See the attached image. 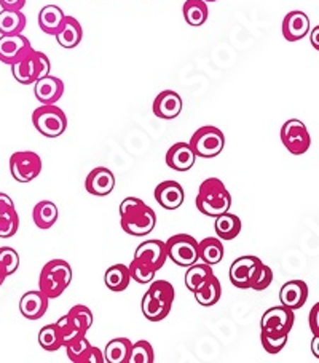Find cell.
Instances as JSON below:
<instances>
[{
    "mask_svg": "<svg viewBox=\"0 0 319 363\" xmlns=\"http://www.w3.org/2000/svg\"><path fill=\"white\" fill-rule=\"evenodd\" d=\"M204 2L206 4H208V2H217V0H204Z\"/></svg>",
    "mask_w": 319,
    "mask_h": 363,
    "instance_id": "47",
    "label": "cell"
},
{
    "mask_svg": "<svg viewBox=\"0 0 319 363\" xmlns=\"http://www.w3.org/2000/svg\"><path fill=\"white\" fill-rule=\"evenodd\" d=\"M241 220L240 216L236 215H231V213H224V215H219L216 216V223H214V230L217 237L221 240H233L236 239L238 235L241 233Z\"/></svg>",
    "mask_w": 319,
    "mask_h": 363,
    "instance_id": "28",
    "label": "cell"
},
{
    "mask_svg": "<svg viewBox=\"0 0 319 363\" xmlns=\"http://www.w3.org/2000/svg\"><path fill=\"white\" fill-rule=\"evenodd\" d=\"M34 93L40 104H56L64 95V82L48 74V76L35 80Z\"/></svg>",
    "mask_w": 319,
    "mask_h": 363,
    "instance_id": "22",
    "label": "cell"
},
{
    "mask_svg": "<svg viewBox=\"0 0 319 363\" xmlns=\"http://www.w3.org/2000/svg\"><path fill=\"white\" fill-rule=\"evenodd\" d=\"M115 187V177L112 170L105 167H96L88 173L85 179V189L91 196L105 197L114 191Z\"/></svg>",
    "mask_w": 319,
    "mask_h": 363,
    "instance_id": "15",
    "label": "cell"
},
{
    "mask_svg": "<svg viewBox=\"0 0 319 363\" xmlns=\"http://www.w3.org/2000/svg\"><path fill=\"white\" fill-rule=\"evenodd\" d=\"M189 144L197 157L214 159L224 151L225 135L221 128L212 127V125H204V127H199L192 135Z\"/></svg>",
    "mask_w": 319,
    "mask_h": 363,
    "instance_id": "8",
    "label": "cell"
},
{
    "mask_svg": "<svg viewBox=\"0 0 319 363\" xmlns=\"http://www.w3.org/2000/svg\"><path fill=\"white\" fill-rule=\"evenodd\" d=\"M153 114L163 121H173L182 112V98L173 90H163L156 95L153 101Z\"/></svg>",
    "mask_w": 319,
    "mask_h": 363,
    "instance_id": "18",
    "label": "cell"
},
{
    "mask_svg": "<svg viewBox=\"0 0 319 363\" xmlns=\"http://www.w3.org/2000/svg\"><path fill=\"white\" fill-rule=\"evenodd\" d=\"M193 295H195L197 303L199 306H203V308H211V306H216L219 301H221V296H222L221 281H219L216 275L212 274L211 277L206 279L203 284L199 285L195 291H193Z\"/></svg>",
    "mask_w": 319,
    "mask_h": 363,
    "instance_id": "26",
    "label": "cell"
},
{
    "mask_svg": "<svg viewBox=\"0 0 319 363\" xmlns=\"http://www.w3.org/2000/svg\"><path fill=\"white\" fill-rule=\"evenodd\" d=\"M283 37L287 42H298L310 33V18L303 11H289L283 20Z\"/></svg>",
    "mask_w": 319,
    "mask_h": 363,
    "instance_id": "23",
    "label": "cell"
},
{
    "mask_svg": "<svg viewBox=\"0 0 319 363\" xmlns=\"http://www.w3.org/2000/svg\"><path fill=\"white\" fill-rule=\"evenodd\" d=\"M131 347H133V342H131L128 337H115L108 342L104 350V362L108 363H128L129 355H131Z\"/></svg>",
    "mask_w": 319,
    "mask_h": 363,
    "instance_id": "31",
    "label": "cell"
},
{
    "mask_svg": "<svg viewBox=\"0 0 319 363\" xmlns=\"http://www.w3.org/2000/svg\"><path fill=\"white\" fill-rule=\"evenodd\" d=\"M214 274L212 271V266L206 264V262H195V264L189 266L185 272V286L189 288V290L193 293L197 290V288L203 284V281L211 277V275Z\"/></svg>",
    "mask_w": 319,
    "mask_h": 363,
    "instance_id": "35",
    "label": "cell"
},
{
    "mask_svg": "<svg viewBox=\"0 0 319 363\" xmlns=\"http://www.w3.org/2000/svg\"><path fill=\"white\" fill-rule=\"evenodd\" d=\"M155 352L152 344L146 340H141L133 344L128 363H153Z\"/></svg>",
    "mask_w": 319,
    "mask_h": 363,
    "instance_id": "39",
    "label": "cell"
},
{
    "mask_svg": "<svg viewBox=\"0 0 319 363\" xmlns=\"http://www.w3.org/2000/svg\"><path fill=\"white\" fill-rule=\"evenodd\" d=\"M281 143L292 155H303L311 146V136L305 123L298 118H289L281 127Z\"/></svg>",
    "mask_w": 319,
    "mask_h": 363,
    "instance_id": "10",
    "label": "cell"
},
{
    "mask_svg": "<svg viewBox=\"0 0 319 363\" xmlns=\"http://www.w3.org/2000/svg\"><path fill=\"white\" fill-rule=\"evenodd\" d=\"M20 267V255L10 247H0V271L5 275H13Z\"/></svg>",
    "mask_w": 319,
    "mask_h": 363,
    "instance_id": "40",
    "label": "cell"
},
{
    "mask_svg": "<svg viewBox=\"0 0 319 363\" xmlns=\"http://www.w3.org/2000/svg\"><path fill=\"white\" fill-rule=\"evenodd\" d=\"M128 271L131 275V280H134L141 285L150 284V281L155 279V274H156L152 267L147 266L146 262H142L137 258H133V261H131V264L128 266Z\"/></svg>",
    "mask_w": 319,
    "mask_h": 363,
    "instance_id": "38",
    "label": "cell"
},
{
    "mask_svg": "<svg viewBox=\"0 0 319 363\" xmlns=\"http://www.w3.org/2000/svg\"><path fill=\"white\" fill-rule=\"evenodd\" d=\"M64 18V11H62L58 5H47V7H43L39 13V26L45 34L56 35L62 28Z\"/></svg>",
    "mask_w": 319,
    "mask_h": 363,
    "instance_id": "27",
    "label": "cell"
},
{
    "mask_svg": "<svg viewBox=\"0 0 319 363\" xmlns=\"http://www.w3.org/2000/svg\"><path fill=\"white\" fill-rule=\"evenodd\" d=\"M168 258L173 259L174 264L180 267H189L199 259L198 256V240L190 234H176L166 242Z\"/></svg>",
    "mask_w": 319,
    "mask_h": 363,
    "instance_id": "9",
    "label": "cell"
},
{
    "mask_svg": "<svg viewBox=\"0 0 319 363\" xmlns=\"http://www.w3.org/2000/svg\"><path fill=\"white\" fill-rule=\"evenodd\" d=\"M48 311V298L39 291L24 293L20 299V312L28 320H39Z\"/></svg>",
    "mask_w": 319,
    "mask_h": 363,
    "instance_id": "24",
    "label": "cell"
},
{
    "mask_svg": "<svg viewBox=\"0 0 319 363\" xmlns=\"http://www.w3.org/2000/svg\"><path fill=\"white\" fill-rule=\"evenodd\" d=\"M294 320H296L294 311L284 306L265 311L260 320V342L268 354H279L286 347Z\"/></svg>",
    "mask_w": 319,
    "mask_h": 363,
    "instance_id": "1",
    "label": "cell"
},
{
    "mask_svg": "<svg viewBox=\"0 0 319 363\" xmlns=\"http://www.w3.org/2000/svg\"><path fill=\"white\" fill-rule=\"evenodd\" d=\"M131 275L128 271V266L124 264H114L109 267L104 274V284L114 293H122L129 286Z\"/></svg>",
    "mask_w": 319,
    "mask_h": 363,
    "instance_id": "32",
    "label": "cell"
},
{
    "mask_svg": "<svg viewBox=\"0 0 319 363\" xmlns=\"http://www.w3.org/2000/svg\"><path fill=\"white\" fill-rule=\"evenodd\" d=\"M308 299V285L303 280H289L281 286L279 303L292 311L303 308Z\"/></svg>",
    "mask_w": 319,
    "mask_h": 363,
    "instance_id": "21",
    "label": "cell"
},
{
    "mask_svg": "<svg viewBox=\"0 0 319 363\" xmlns=\"http://www.w3.org/2000/svg\"><path fill=\"white\" fill-rule=\"evenodd\" d=\"M20 229V216L13 200L7 194L0 192V239H10Z\"/></svg>",
    "mask_w": 319,
    "mask_h": 363,
    "instance_id": "19",
    "label": "cell"
},
{
    "mask_svg": "<svg viewBox=\"0 0 319 363\" xmlns=\"http://www.w3.org/2000/svg\"><path fill=\"white\" fill-rule=\"evenodd\" d=\"M72 281V267L64 259H52L42 267L39 277L40 291L48 299L59 298Z\"/></svg>",
    "mask_w": 319,
    "mask_h": 363,
    "instance_id": "5",
    "label": "cell"
},
{
    "mask_svg": "<svg viewBox=\"0 0 319 363\" xmlns=\"http://www.w3.org/2000/svg\"><path fill=\"white\" fill-rule=\"evenodd\" d=\"M184 20L192 28H199L208 21L209 10L204 0H187L182 7Z\"/></svg>",
    "mask_w": 319,
    "mask_h": 363,
    "instance_id": "33",
    "label": "cell"
},
{
    "mask_svg": "<svg viewBox=\"0 0 319 363\" xmlns=\"http://www.w3.org/2000/svg\"><path fill=\"white\" fill-rule=\"evenodd\" d=\"M66 354L67 359L74 363H104V355L101 349L86 340V336L79 337L72 342L66 344Z\"/></svg>",
    "mask_w": 319,
    "mask_h": 363,
    "instance_id": "14",
    "label": "cell"
},
{
    "mask_svg": "<svg viewBox=\"0 0 319 363\" xmlns=\"http://www.w3.org/2000/svg\"><path fill=\"white\" fill-rule=\"evenodd\" d=\"M272 281H273L272 267H268L267 264H264V262H260V266L257 267V271H255V274H254L251 290L264 291L272 285Z\"/></svg>",
    "mask_w": 319,
    "mask_h": 363,
    "instance_id": "41",
    "label": "cell"
},
{
    "mask_svg": "<svg viewBox=\"0 0 319 363\" xmlns=\"http://www.w3.org/2000/svg\"><path fill=\"white\" fill-rule=\"evenodd\" d=\"M262 259L259 256L254 255H245L236 258L230 266V281L231 285L240 288V290H248L251 288L254 274L257 271V267L260 266Z\"/></svg>",
    "mask_w": 319,
    "mask_h": 363,
    "instance_id": "12",
    "label": "cell"
},
{
    "mask_svg": "<svg viewBox=\"0 0 319 363\" xmlns=\"http://www.w3.org/2000/svg\"><path fill=\"white\" fill-rule=\"evenodd\" d=\"M224 243L219 237H206L202 242H198V256L206 264H219L224 259Z\"/></svg>",
    "mask_w": 319,
    "mask_h": 363,
    "instance_id": "29",
    "label": "cell"
},
{
    "mask_svg": "<svg viewBox=\"0 0 319 363\" xmlns=\"http://www.w3.org/2000/svg\"><path fill=\"white\" fill-rule=\"evenodd\" d=\"M195 205L204 216L216 218L231 208V194L221 179L208 178L198 187Z\"/></svg>",
    "mask_w": 319,
    "mask_h": 363,
    "instance_id": "4",
    "label": "cell"
},
{
    "mask_svg": "<svg viewBox=\"0 0 319 363\" xmlns=\"http://www.w3.org/2000/svg\"><path fill=\"white\" fill-rule=\"evenodd\" d=\"M33 50L34 48L30 45L29 39L23 34L0 37V61L4 65H15V62L26 58Z\"/></svg>",
    "mask_w": 319,
    "mask_h": 363,
    "instance_id": "13",
    "label": "cell"
},
{
    "mask_svg": "<svg viewBox=\"0 0 319 363\" xmlns=\"http://www.w3.org/2000/svg\"><path fill=\"white\" fill-rule=\"evenodd\" d=\"M318 33H319V28H315V29H313V33H311V43H313V47H315V50L319 48V45H318Z\"/></svg>",
    "mask_w": 319,
    "mask_h": 363,
    "instance_id": "45",
    "label": "cell"
},
{
    "mask_svg": "<svg viewBox=\"0 0 319 363\" xmlns=\"http://www.w3.org/2000/svg\"><path fill=\"white\" fill-rule=\"evenodd\" d=\"M120 226L124 233L133 237H144L152 233L156 226V215L144 200L127 197L120 203Z\"/></svg>",
    "mask_w": 319,
    "mask_h": 363,
    "instance_id": "2",
    "label": "cell"
},
{
    "mask_svg": "<svg viewBox=\"0 0 319 363\" xmlns=\"http://www.w3.org/2000/svg\"><path fill=\"white\" fill-rule=\"evenodd\" d=\"M155 200L163 206L165 210H178L182 206L185 200V191L178 181H161V183L155 187Z\"/></svg>",
    "mask_w": 319,
    "mask_h": 363,
    "instance_id": "16",
    "label": "cell"
},
{
    "mask_svg": "<svg viewBox=\"0 0 319 363\" xmlns=\"http://www.w3.org/2000/svg\"><path fill=\"white\" fill-rule=\"evenodd\" d=\"M52 71V65L45 53L33 50L26 58L11 65V74L21 85H33L35 80L45 77Z\"/></svg>",
    "mask_w": 319,
    "mask_h": 363,
    "instance_id": "6",
    "label": "cell"
},
{
    "mask_svg": "<svg viewBox=\"0 0 319 363\" xmlns=\"http://www.w3.org/2000/svg\"><path fill=\"white\" fill-rule=\"evenodd\" d=\"M33 123L40 135L50 140L59 138L67 130V117L56 104H42L37 108L33 114Z\"/></svg>",
    "mask_w": 319,
    "mask_h": 363,
    "instance_id": "7",
    "label": "cell"
},
{
    "mask_svg": "<svg viewBox=\"0 0 319 363\" xmlns=\"http://www.w3.org/2000/svg\"><path fill=\"white\" fill-rule=\"evenodd\" d=\"M134 258L146 262V264L152 267L155 272H158L160 269L165 266V262L168 259L166 243L156 239L142 242L141 245L136 248Z\"/></svg>",
    "mask_w": 319,
    "mask_h": 363,
    "instance_id": "17",
    "label": "cell"
},
{
    "mask_svg": "<svg viewBox=\"0 0 319 363\" xmlns=\"http://www.w3.org/2000/svg\"><path fill=\"white\" fill-rule=\"evenodd\" d=\"M197 162V155L192 151L189 143H176L168 149L166 165L174 172H189Z\"/></svg>",
    "mask_w": 319,
    "mask_h": 363,
    "instance_id": "20",
    "label": "cell"
},
{
    "mask_svg": "<svg viewBox=\"0 0 319 363\" xmlns=\"http://www.w3.org/2000/svg\"><path fill=\"white\" fill-rule=\"evenodd\" d=\"M69 315H72L77 323L82 327L85 331H88L93 325V312L90 311V308H86L83 304H77L67 312Z\"/></svg>",
    "mask_w": 319,
    "mask_h": 363,
    "instance_id": "42",
    "label": "cell"
},
{
    "mask_svg": "<svg viewBox=\"0 0 319 363\" xmlns=\"http://www.w3.org/2000/svg\"><path fill=\"white\" fill-rule=\"evenodd\" d=\"M58 216H59L58 206H56L53 202H50V200H42V202H39L34 206V211H33L34 223L35 226L42 230L52 229L54 226V223L58 221Z\"/></svg>",
    "mask_w": 319,
    "mask_h": 363,
    "instance_id": "30",
    "label": "cell"
},
{
    "mask_svg": "<svg viewBox=\"0 0 319 363\" xmlns=\"http://www.w3.org/2000/svg\"><path fill=\"white\" fill-rule=\"evenodd\" d=\"M10 172L18 183H30L42 172V159L39 157V154L33 151L15 152L10 157Z\"/></svg>",
    "mask_w": 319,
    "mask_h": 363,
    "instance_id": "11",
    "label": "cell"
},
{
    "mask_svg": "<svg viewBox=\"0 0 319 363\" xmlns=\"http://www.w3.org/2000/svg\"><path fill=\"white\" fill-rule=\"evenodd\" d=\"M24 5H26V0H0V7L8 11H21Z\"/></svg>",
    "mask_w": 319,
    "mask_h": 363,
    "instance_id": "43",
    "label": "cell"
},
{
    "mask_svg": "<svg viewBox=\"0 0 319 363\" xmlns=\"http://www.w3.org/2000/svg\"><path fill=\"white\" fill-rule=\"evenodd\" d=\"M54 37L62 48L71 50V48L79 47L80 42H82L83 28H82V24L79 23V20H75L74 16L66 15L61 30Z\"/></svg>",
    "mask_w": 319,
    "mask_h": 363,
    "instance_id": "25",
    "label": "cell"
},
{
    "mask_svg": "<svg viewBox=\"0 0 319 363\" xmlns=\"http://www.w3.org/2000/svg\"><path fill=\"white\" fill-rule=\"evenodd\" d=\"M5 279H7V275H5L2 271H0V286H2V284L5 281Z\"/></svg>",
    "mask_w": 319,
    "mask_h": 363,
    "instance_id": "46",
    "label": "cell"
},
{
    "mask_svg": "<svg viewBox=\"0 0 319 363\" xmlns=\"http://www.w3.org/2000/svg\"><path fill=\"white\" fill-rule=\"evenodd\" d=\"M39 344L42 349H45L47 352H54L62 347V336L61 331L56 323L45 325L39 331Z\"/></svg>",
    "mask_w": 319,
    "mask_h": 363,
    "instance_id": "37",
    "label": "cell"
},
{
    "mask_svg": "<svg viewBox=\"0 0 319 363\" xmlns=\"http://www.w3.org/2000/svg\"><path fill=\"white\" fill-rule=\"evenodd\" d=\"M318 314H319V304L316 303L313 306V309L310 312V330L313 335H319V325H318Z\"/></svg>",
    "mask_w": 319,
    "mask_h": 363,
    "instance_id": "44",
    "label": "cell"
},
{
    "mask_svg": "<svg viewBox=\"0 0 319 363\" xmlns=\"http://www.w3.org/2000/svg\"><path fill=\"white\" fill-rule=\"evenodd\" d=\"M56 325H58L61 336H62V347H64L69 342L79 340V337L86 336V331L80 327L77 320H75L72 315H69V314L62 315L59 320L56 322Z\"/></svg>",
    "mask_w": 319,
    "mask_h": 363,
    "instance_id": "36",
    "label": "cell"
},
{
    "mask_svg": "<svg viewBox=\"0 0 319 363\" xmlns=\"http://www.w3.org/2000/svg\"><path fill=\"white\" fill-rule=\"evenodd\" d=\"M176 291L166 280H152L146 295L142 296L141 309L149 322H161L170 315Z\"/></svg>",
    "mask_w": 319,
    "mask_h": 363,
    "instance_id": "3",
    "label": "cell"
},
{
    "mask_svg": "<svg viewBox=\"0 0 319 363\" xmlns=\"http://www.w3.org/2000/svg\"><path fill=\"white\" fill-rule=\"evenodd\" d=\"M26 15L23 11H0V34L2 35H15L23 34L26 28Z\"/></svg>",
    "mask_w": 319,
    "mask_h": 363,
    "instance_id": "34",
    "label": "cell"
}]
</instances>
